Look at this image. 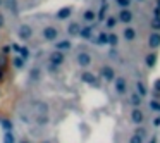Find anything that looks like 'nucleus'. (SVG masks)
I'll return each instance as SVG.
<instances>
[{
	"mask_svg": "<svg viewBox=\"0 0 160 143\" xmlns=\"http://www.w3.org/2000/svg\"><path fill=\"white\" fill-rule=\"evenodd\" d=\"M64 52H60V50H53L52 54L48 55V64H50V69H57V67H60L64 64Z\"/></svg>",
	"mask_w": 160,
	"mask_h": 143,
	"instance_id": "1",
	"label": "nucleus"
},
{
	"mask_svg": "<svg viewBox=\"0 0 160 143\" xmlns=\"http://www.w3.org/2000/svg\"><path fill=\"white\" fill-rule=\"evenodd\" d=\"M42 35H43V40H47V42H55L59 38V29L55 26H47V28H43Z\"/></svg>",
	"mask_w": 160,
	"mask_h": 143,
	"instance_id": "2",
	"label": "nucleus"
},
{
	"mask_svg": "<svg viewBox=\"0 0 160 143\" xmlns=\"http://www.w3.org/2000/svg\"><path fill=\"white\" fill-rule=\"evenodd\" d=\"M18 36H19V40H22V42H28V40L33 36V28L29 24H21L18 28Z\"/></svg>",
	"mask_w": 160,
	"mask_h": 143,
	"instance_id": "3",
	"label": "nucleus"
},
{
	"mask_svg": "<svg viewBox=\"0 0 160 143\" xmlns=\"http://www.w3.org/2000/svg\"><path fill=\"white\" fill-rule=\"evenodd\" d=\"M100 76L103 78L105 81H114V78H115V71L112 69L110 66H103L100 69Z\"/></svg>",
	"mask_w": 160,
	"mask_h": 143,
	"instance_id": "4",
	"label": "nucleus"
},
{
	"mask_svg": "<svg viewBox=\"0 0 160 143\" xmlns=\"http://www.w3.org/2000/svg\"><path fill=\"white\" fill-rule=\"evenodd\" d=\"M114 81H115V91H117L119 95H124L126 91H128V84H126V79L122 76H119V78H114Z\"/></svg>",
	"mask_w": 160,
	"mask_h": 143,
	"instance_id": "5",
	"label": "nucleus"
},
{
	"mask_svg": "<svg viewBox=\"0 0 160 143\" xmlns=\"http://www.w3.org/2000/svg\"><path fill=\"white\" fill-rule=\"evenodd\" d=\"M119 21L124 23V24H129V23L132 21V12L129 11L128 7H126V9H121V12H119Z\"/></svg>",
	"mask_w": 160,
	"mask_h": 143,
	"instance_id": "6",
	"label": "nucleus"
},
{
	"mask_svg": "<svg viewBox=\"0 0 160 143\" xmlns=\"http://www.w3.org/2000/svg\"><path fill=\"white\" fill-rule=\"evenodd\" d=\"M78 64H79L81 67H88L91 66V55L86 52H81L79 55H78Z\"/></svg>",
	"mask_w": 160,
	"mask_h": 143,
	"instance_id": "7",
	"label": "nucleus"
},
{
	"mask_svg": "<svg viewBox=\"0 0 160 143\" xmlns=\"http://www.w3.org/2000/svg\"><path fill=\"white\" fill-rule=\"evenodd\" d=\"M131 121L134 122V124H141V122L145 121V115H143V112L139 110L138 107L132 109V112H131Z\"/></svg>",
	"mask_w": 160,
	"mask_h": 143,
	"instance_id": "8",
	"label": "nucleus"
},
{
	"mask_svg": "<svg viewBox=\"0 0 160 143\" xmlns=\"http://www.w3.org/2000/svg\"><path fill=\"white\" fill-rule=\"evenodd\" d=\"M81 79H83L84 83L91 84V86H98V78L95 76V74H91V73H83L81 74Z\"/></svg>",
	"mask_w": 160,
	"mask_h": 143,
	"instance_id": "9",
	"label": "nucleus"
},
{
	"mask_svg": "<svg viewBox=\"0 0 160 143\" xmlns=\"http://www.w3.org/2000/svg\"><path fill=\"white\" fill-rule=\"evenodd\" d=\"M148 45H150V49H158L160 47V33H152L150 35Z\"/></svg>",
	"mask_w": 160,
	"mask_h": 143,
	"instance_id": "10",
	"label": "nucleus"
},
{
	"mask_svg": "<svg viewBox=\"0 0 160 143\" xmlns=\"http://www.w3.org/2000/svg\"><path fill=\"white\" fill-rule=\"evenodd\" d=\"M78 36H81L83 40H91V36H93V28H91V26H86V28L81 26L79 35H78Z\"/></svg>",
	"mask_w": 160,
	"mask_h": 143,
	"instance_id": "11",
	"label": "nucleus"
},
{
	"mask_svg": "<svg viewBox=\"0 0 160 143\" xmlns=\"http://www.w3.org/2000/svg\"><path fill=\"white\" fill-rule=\"evenodd\" d=\"M72 43L69 40H60V42L55 43V50H60V52H66V50H71Z\"/></svg>",
	"mask_w": 160,
	"mask_h": 143,
	"instance_id": "12",
	"label": "nucleus"
},
{
	"mask_svg": "<svg viewBox=\"0 0 160 143\" xmlns=\"http://www.w3.org/2000/svg\"><path fill=\"white\" fill-rule=\"evenodd\" d=\"M33 122H35V124H38V126L48 124V115H47V112H45V114H36L35 119H33Z\"/></svg>",
	"mask_w": 160,
	"mask_h": 143,
	"instance_id": "13",
	"label": "nucleus"
},
{
	"mask_svg": "<svg viewBox=\"0 0 160 143\" xmlns=\"http://www.w3.org/2000/svg\"><path fill=\"white\" fill-rule=\"evenodd\" d=\"M79 29H81V24L74 21V23H71V24H69L67 33H69V36H78V35H79Z\"/></svg>",
	"mask_w": 160,
	"mask_h": 143,
	"instance_id": "14",
	"label": "nucleus"
},
{
	"mask_svg": "<svg viewBox=\"0 0 160 143\" xmlns=\"http://www.w3.org/2000/svg\"><path fill=\"white\" fill-rule=\"evenodd\" d=\"M124 40H128V42H132V40L136 38V29H132V28H126L124 29Z\"/></svg>",
	"mask_w": 160,
	"mask_h": 143,
	"instance_id": "15",
	"label": "nucleus"
},
{
	"mask_svg": "<svg viewBox=\"0 0 160 143\" xmlns=\"http://www.w3.org/2000/svg\"><path fill=\"white\" fill-rule=\"evenodd\" d=\"M71 14H72V9L66 7V9H60V11L57 12V18H59V19H67Z\"/></svg>",
	"mask_w": 160,
	"mask_h": 143,
	"instance_id": "16",
	"label": "nucleus"
},
{
	"mask_svg": "<svg viewBox=\"0 0 160 143\" xmlns=\"http://www.w3.org/2000/svg\"><path fill=\"white\" fill-rule=\"evenodd\" d=\"M95 18H97V16H95V12L91 11V9H88V11H84L83 12V19L86 23H93L95 21Z\"/></svg>",
	"mask_w": 160,
	"mask_h": 143,
	"instance_id": "17",
	"label": "nucleus"
},
{
	"mask_svg": "<svg viewBox=\"0 0 160 143\" xmlns=\"http://www.w3.org/2000/svg\"><path fill=\"white\" fill-rule=\"evenodd\" d=\"M155 62H157V54H155V52L148 54V55H146V66H148V67H153V66H155Z\"/></svg>",
	"mask_w": 160,
	"mask_h": 143,
	"instance_id": "18",
	"label": "nucleus"
},
{
	"mask_svg": "<svg viewBox=\"0 0 160 143\" xmlns=\"http://www.w3.org/2000/svg\"><path fill=\"white\" fill-rule=\"evenodd\" d=\"M24 62H26V59H22L21 55H18L14 60H12V64H14L16 69H22V67H24Z\"/></svg>",
	"mask_w": 160,
	"mask_h": 143,
	"instance_id": "19",
	"label": "nucleus"
},
{
	"mask_svg": "<svg viewBox=\"0 0 160 143\" xmlns=\"http://www.w3.org/2000/svg\"><path fill=\"white\" fill-rule=\"evenodd\" d=\"M131 104L134 105V107H139V105H141V95L132 93V95H131Z\"/></svg>",
	"mask_w": 160,
	"mask_h": 143,
	"instance_id": "20",
	"label": "nucleus"
},
{
	"mask_svg": "<svg viewBox=\"0 0 160 143\" xmlns=\"http://www.w3.org/2000/svg\"><path fill=\"white\" fill-rule=\"evenodd\" d=\"M18 55H21L22 59H28V57H29V49H28V47H19Z\"/></svg>",
	"mask_w": 160,
	"mask_h": 143,
	"instance_id": "21",
	"label": "nucleus"
},
{
	"mask_svg": "<svg viewBox=\"0 0 160 143\" xmlns=\"http://www.w3.org/2000/svg\"><path fill=\"white\" fill-rule=\"evenodd\" d=\"M115 24H117V19H115V18H107V19H105V26H107L108 29L115 28Z\"/></svg>",
	"mask_w": 160,
	"mask_h": 143,
	"instance_id": "22",
	"label": "nucleus"
},
{
	"mask_svg": "<svg viewBox=\"0 0 160 143\" xmlns=\"http://www.w3.org/2000/svg\"><path fill=\"white\" fill-rule=\"evenodd\" d=\"M136 90H138V95H141V97H145V95H146V88H145V84H143L141 81L136 83Z\"/></svg>",
	"mask_w": 160,
	"mask_h": 143,
	"instance_id": "23",
	"label": "nucleus"
},
{
	"mask_svg": "<svg viewBox=\"0 0 160 143\" xmlns=\"http://www.w3.org/2000/svg\"><path fill=\"white\" fill-rule=\"evenodd\" d=\"M107 42H108V35H107V33H100V35H98V38H97V43L105 45Z\"/></svg>",
	"mask_w": 160,
	"mask_h": 143,
	"instance_id": "24",
	"label": "nucleus"
},
{
	"mask_svg": "<svg viewBox=\"0 0 160 143\" xmlns=\"http://www.w3.org/2000/svg\"><path fill=\"white\" fill-rule=\"evenodd\" d=\"M107 43H110L112 47H115L119 43V36L115 35V33H110V35H108V42Z\"/></svg>",
	"mask_w": 160,
	"mask_h": 143,
	"instance_id": "25",
	"label": "nucleus"
},
{
	"mask_svg": "<svg viewBox=\"0 0 160 143\" xmlns=\"http://www.w3.org/2000/svg\"><path fill=\"white\" fill-rule=\"evenodd\" d=\"M4 143H14V135H12L11 129H7V133H5V136H4Z\"/></svg>",
	"mask_w": 160,
	"mask_h": 143,
	"instance_id": "26",
	"label": "nucleus"
},
{
	"mask_svg": "<svg viewBox=\"0 0 160 143\" xmlns=\"http://www.w3.org/2000/svg\"><path fill=\"white\" fill-rule=\"evenodd\" d=\"M31 78L35 81L40 79V67H35V69H31Z\"/></svg>",
	"mask_w": 160,
	"mask_h": 143,
	"instance_id": "27",
	"label": "nucleus"
},
{
	"mask_svg": "<svg viewBox=\"0 0 160 143\" xmlns=\"http://www.w3.org/2000/svg\"><path fill=\"white\" fill-rule=\"evenodd\" d=\"M129 143H143V138L138 135H132L131 138H129Z\"/></svg>",
	"mask_w": 160,
	"mask_h": 143,
	"instance_id": "28",
	"label": "nucleus"
},
{
	"mask_svg": "<svg viewBox=\"0 0 160 143\" xmlns=\"http://www.w3.org/2000/svg\"><path fill=\"white\" fill-rule=\"evenodd\" d=\"M105 12H107V5L103 4V5H102V9H100V12H98V19H100V21L105 18Z\"/></svg>",
	"mask_w": 160,
	"mask_h": 143,
	"instance_id": "29",
	"label": "nucleus"
},
{
	"mask_svg": "<svg viewBox=\"0 0 160 143\" xmlns=\"http://www.w3.org/2000/svg\"><path fill=\"white\" fill-rule=\"evenodd\" d=\"M119 5H121L122 9H126V7H129V0H115Z\"/></svg>",
	"mask_w": 160,
	"mask_h": 143,
	"instance_id": "30",
	"label": "nucleus"
},
{
	"mask_svg": "<svg viewBox=\"0 0 160 143\" xmlns=\"http://www.w3.org/2000/svg\"><path fill=\"white\" fill-rule=\"evenodd\" d=\"M9 52H11V45H4V47H2V55H4V57H7Z\"/></svg>",
	"mask_w": 160,
	"mask_h": 143,
	"instance_id": "31",
	"label": "nucleus"
},
{
	"mask_svg": "<svg viewBox=\"0 0 160 143\" xmlns=\"http://www.w3.org/2000/svg\"><path fill=\"white\" fill-rule=\"evenodd\" d=\"M2 126H4V129H11L12 128L11 121H2Z\"/></svg>",
	"mask_w": 160,
	"mask_h": 143,
	"instance_id": "32",
	"label": "nucleus"
},
{
	"mask_svg": "<svg viewBox=\"0 0 160 143\" xmlns=\"http://www.w3.org/2000/svg\"><path fill=\"white\" fill-rule=\"evenodd\" d=\"M152 26H153L155 29H160V21H158V19H155V21L152 23Z\"/></svg>",
	"mask_w": 160,
	"mask_h": 143,
	"instance_id": "33",
	"label": "nucleus"
},
{
	"mask_svg": "<svg viewBox=\"0 0 160 143\" xmlns=\"http://www.w3.org/2000/svg\"><path fill=\"white\" fill-rule=\"evenodd\" d=\"M136 135L143 138V136H145V129H136Z\"/></svg>",
	"mask_w": 160,
	"mask_h": 143,
	"instance_id": "34",
	"label": "nucleus"
},
{
	"mask_svg": "<svg viewBox=\"0 0 160 143\" xmlns=\"http://www.w3.org/2000/svg\"><path fill=\"white\" fill-rule=\"evenodd\" d=\"M4 23H5V19H4V16L0 14V28H2V26H4Z\"/></svg>",
	"mask_w": 160,
	"mask_h": 143,
	"instance_id": "35",
	"label": "nucleus"
},
{
	"mask_svg": "<svg viewBox=\"0 0 160 143\" xmlns=\"http://www.w3.org/2000/svg\"><path fill=\"white\" fill-rule=\"evenodd\" d=\"M155 90H160V79H157V83H155Z\"/></svg>",
	"mask_w": 160,
	"mask_h": 143,
	"instance_id": "36",
	"label": "nucleus"
},
{
	"mask_svg": "<svg viewBox=\"0 0 160 143\" xmlns=\"http://www.w3.org/2000/svg\"><path fill=\"white\" fill-rule=\"evenodd\" d=\"M2 76H4V69H0V79H2Z\"/></svg>",
	"mask_w": 160,
	"mask_h": 143,
	"instance_id": "37",
	"label": "nucleus"
},
{
	"mask_svg": "<svg viewBox=\"0 0 160 143\" xmlns=\"http://www.w3.org/2000/svg\"><path fill=\"white\" fill-rule=\"evenodd\" d=\"M19 143H29V141H26V140H22V141H19Z\"/></svg>",
	"mask_w": 160,
	"mask_h": 143,
	"instance_id": "38",
	"label": "nucleus"
},
{
	"mask_svg": "<svg viewBox=\"0 0 160 143\" xmlns=\"http://www.w3.org/2000/svg\"><path fill=\"white\" fill-rule=\"evenodd\" d=\"M0 62H2V57H0ZM0 66H2V64H0Z\"/></svg>",
	"mask_w": 160,
	"mask_h": 143,
	"instance_id": "39",
	"label": "nucleus"
},
{
	"mask_svg": "<svg viewBox=\"0 0 160 143\" xmlns=\"http://www.w3.org/2000/svg\"><path fill=\"white\" fill-rule=\"evenodd\" d=\"M152 143H155V140H152Z\"/></svg>",
	"mask_w": 160,
	"mask_h": 143,
	"instance_id": "40",
	"label": "nucleus"
},
{
	"mask_svg": "<svg viewBox=\"0 0 160 143\" xmlns=\"http://www.w3.org/2000/svg\"><path fill=\"white\" fill-rule=\"evenodd\" d=\"M158 5H160V0H158Z\"/></svg>",
	"mask_w": 160,
	"mask_h": 143,
	"instance_id": "41",
	"label": "nucleus"
},
{
	"mask_svg": "<svg viewBox=\"0 0 160 143\" xmlns=\"http://www.w3.org/2000/svg\"><path fill=\"white\" fill-rule=\"evenodd\" d=\"M43 143H48V141H43Z\"/></svg>",
	"mask_w": 160,
	"mask_h": 143,
	"instance_id": "42",
	"label": "nucleus"
},
{
	"mask_svg": "<svg viewBox=\"0 0 160 143\" xmlns=\"http://www.w3.org/2000/svg\"><path fill=\"white\" fill-rule=\"evenodd\" d=\"M139 2H141V0H139Z\"/></svg>",
	"mask_w": 160,
	"mask_h": 143,
	"instance_id": "43",
	"label": "nucleus"
}]
</instances>
